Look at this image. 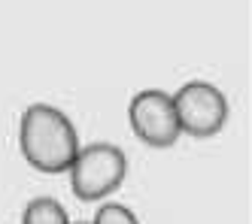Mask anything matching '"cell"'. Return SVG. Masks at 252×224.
Listing matches in <instances>:
<instances>
[{"label":"cell","instance_id":"6da1fadb","mask_svg":"<svg viewBox=\"0 0 252 224\" xmlns=\"http://www.w3.org/2000/svg\"><path fill=\"white\" fill-rule=\"evenodd\" d=\"M19 145L33 170L64 173L79 152V134L58 106L31 103L19 121Z\"/></svg>","mask_w":252,"mask_h":224},{"label":"cell","instance_id":"7a4b0ae2","mask_svg":"<svg viewBox=\"0 0 252 224\" xmlns=\"http://www.w3.org/2000/svg\"><path fill=\"white\" fill-rule=\"evenodd\" d=\"M128 158L113 142H92L79 145V152L70 164V188L82 203L103 200L125 182Z\"/></svg>","mask_w":252,"mask_h":224},{"label":"cell","instance_id":"3957f363","mask_svg":"<svg viewBox=\"0 0 252 224\" xmlns=\"http://www.w3.org/2000/svg\"><path fill=\"white\" fill-rule=\"evenodd\" d=\"M179 130L189 137L207 140L213 134H219L228 121V100L219 88L207 79H191L173 94Z\"/></svg>","mask_w":252,"mask_h":224},{"label":"cell","instance_id":"277c9868","mask_svg":"<svg viewBox=\"0 0 252 224\" xmlns=\"http://www.w3.org/2000/svg\"><path fill=\"white\" fill-rule=\"evenodd\" d=\"M128 121L134 127V134L140 142H146L152 148H167L179 140V118H176V106L173 94L161 88H143L131 97L128 103Z\"/></svg>","mask_w":252,"mask_h":224},{"label":"cell","instance_id":"5b68a950","mask_svg":"<svg viewBox=\"0 0 252 224\" xmlns=\"http://www.w3.org/2000/svg\"><path fill=\"white\" fill-rule=\"evenodd\" d=\"M22 224H70V218L55 197H33L22 212Z\"/></svg>","mask_w":252,"mask_h":224},{"label":"cell","instance_id":"8992f818","mask_svg":"<svg viewBox=\"0 0 252 224\" xmlns=\"http://www.w3.org/2000/svg\"><path fill=\"white\" fill-rule=\"evenodd\" d=\"M92 224H140V221L128 206H122V203H103Z\"/></svg>","mask_w":252,"mask_h":224},{"label":"cell","instance_id":"52a82bcc","mask_svg":"<svg viewBox=\"0 0 252 224\" xmlns=\"http://www.w3.org/2000/svg\"><path fill=\"white\" fill-rule=\"evenodd\" d=\"M79 224H85V221H79Z\"/></svg>","mask_w":252,"mask_h":224}]
</instances>
